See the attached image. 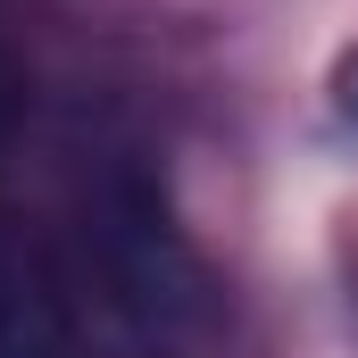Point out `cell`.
<instances>
[{"mask_svg":"<svg viewBox=\"0 0 358 358\" xmlns=\"http://www.w3.org/2000/svg\"><path fill=\"white\" fill-rule=\"evenodd\" d=\"M0 358H159V350L125 342V317L100 308L84 275L0 217Z\"/></svg>","mask_w":358,"mask_h":358,"instance_id":"1","label":"cell"},{"mask_svg":"<svg viewBox=\"0 0 358 358\" xmlns=\"http://www.w3.org/2000/svg\"><path fill=\"white\" fill-rule=\"evenodd\" d=\"M350 84H358V67H350Z\"/></svg>","mask_w":358,"mask_h":358,"instance_id":"3","label":"cell"},{"mask_svg":"<svg viewBox=\"0 0 358 358\" xmlns=\"http://www.w3.org/2000/svg\"><path fill=\"white\" fill-rule=\"evenodd\" d=\"M17 108H25V84H17V67L0 59V150H8V134H17Z\"/></svg>","mask_w":358,"mask_h":358,"instance_id":"2","label":"cell"}]
</instances>
